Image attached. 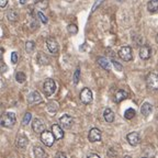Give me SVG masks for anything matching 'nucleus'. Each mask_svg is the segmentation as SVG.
Listing matches in <instances>:
<instances>
[{"mask_svg": "<svg viewBox=\"0 0 158 158\" xmlns=\"http://www.w3.org/2000/svg\"><path fill=\"white\" fill-rule=\"evenodd\" d=\"M17 122L16 114L13 112H6L1 117V125L4 127H12Z\"/></svg>", "mask_w": 158, "mask_h": 158, "instance_id": "obj_1", "label": "nucleus"}, {"mask_svg": "<svg viewBox=\"0 0 158 158\" xmlns=\"http://www.w3.org/2000/svg\"><path fill=\"white\" fill-rule=\"evenodd\" d=\"M56 90V83L53 79H46L44 83H43V91H44V95L46 97H51Z\"/></svg>", "mask_w": 158, "mask_h": 158, "instance_id": "obj_2", "label": "nucleus"}, {"mask_svg": "<svg viewBox=\"0 0 158 158\" xmlns=\"http://www.w3.org/2000/svg\"><path fill=\"white\" fill-rule=\"evenodd\" d=\"M146 85L150 90H158V75L155 73H150L146 77Z\"/></svg>", "mask_w": 158, "mask_h": 158, "instance_id": "obj_3", "label": "nucleus"}, {"mask_svg": "<svg viewBox=\"0 0 158 158\" xmlns=\"http://www.w3.org/2000/svg\"><path fill=\"white\" fill-rule=\"evenodd\" d=\"M41 141L45 146L51 147V146L54 144V142L56 141V138H55L53 132H48V131L45 130V131H43L41 133Z\"/></svg>", "mask_w": 158, "mask_h": 158, "instance_id": "obj_4", "label": "nucleus"}, {"mask_svg": "<svg viewBox=\"0 0 158 158\" xmlns=\"http://www.w3.org/2000/svg\"><path fill=\"white\" fill-rule=\"evenodd\" d=\"M119 56H120L124 62H130V60H132V59H133L132 47H131V46H123V47L119 51Z\"/></svg>", "mask_w": 158, "mask_h": 158, "instance_id": "obj_5", "label": "nucleus"}, {"mask_svg": "<svg viewBox=\"0 0 158 158\" xmlns=\"http://www.w3.org/2000/svg\"><path fill=\"white\" fill-rule=\"evenodd\" d=\"M80 101L85 104L91 103L92 101V91L89 88H83L80 92Z\"/></svg>", "mask_w": 158, "mask_h": 158, "instance_id": "obj_6", "label": "nucleus"}, {"mask_svg": "<svg viewBox=\"0 0 158 158\" xmlns=\"http://www.w3.org/2000/svg\"><path fill=\"white\" fill-rule=\"evenodd\" d=\"M59 123L62 125L64 129L66 130H69L73 127V125H74V119L70 117V115H68V114H64L60 119H59Z\"/></svg>", "mask_w": 158, "mask_h": 158, "instance_id": "obj_7", "label": "nucleus"}, {"mask_svg": "<svg viewBox=\"0 0 158 158\" xmlns=\"http://www.w3.org/2000/svg\"><path fill=\"white\" fill-rule=\"evenodd\" d=\"M46 46L51 53H53V54L58 53V43L54 38H48L46 40Z\"/></svg>", "mask_w": 158, "mask_h": 158, "instance_id": "obj_8", "label": "nucleus"}, {"mask_svg": "<svg viewBox=\"0 0 158 158\" xmlns=\"http://www.w3.org/2000/svg\"><path fill=\"white\" fill-rule=\"evenodd\" d=\"M88 138H89V142H91V143L101 141V131L98 130V129H96V127L91 129L90 131H89Z\"/></svg>", "mask_w": 158, "mask_h": 158, "instance_id": "obj_9", "label": "nucleus"}, {"mask_svg": "<svg viewBox=\"0 0 158 158\" xmlns=\"http://www.w3.org/2000/svg\"><path fill=\"white\" fill-rule=\"evenodd\" d=\"M32 129L35 133H42L43 131H45V124L41 119H35L32 122Z\"/></svg>", "mask_w": 158, "mask_h": 158, "instance_id": "obj_10", "label": "nucleus"}, {"mask_svg": "<svg viewBox=\"0 0 158 158\" xmlns=\"http://www.w3.org/2000/svg\"><path fill=\"white\" fill-rule=\"evenodd\" d=\"M126 139L129 142V144L131 146H136L139 144L141 142V138H139V134L137 132H132V133L127 134L126 136Z\"/></svg>", "mask_w": 158, "mask_h": 158, "instance_id": "obj_11", "label": "nucleus"}, {"mask_svg": "<svg viewBox=\"0 0 158 158\" xmlns=\"http://www.w3.org/2000/svg\"><path fill=\"white\" fill-rule=\"evenodd\" d=\"M150 55H152V48H150L149 45H143L139 48V57L142 59H148L150 57Z\"/></svg>", "mask_w": 158, "mask_h": 158, "instance_id": "obj_12", "label": "nucleus"}, {"mask_svg": "<svg viewBox=\"0 0 158 158\" xmlns=\"http://www.w3.org/2000/svg\"><path fill=\"white\" fill-rule=\"evenodd\" d=\"M41 101H42L41 95H40L38 91H33L32 93H30L29 97H28V102H29L30 104L40 103Z\"/></svg>", "mask_w": 158, "mask_h": 158, "instance_id": "obj_13", "label": "nucleus"}, {"mask_svg": "<svg viewBox=\"0 0 158 158\" xmlns=\"http://www.w3.org/2000/svg\"><path fill=\"white\" fill-rule=\"evenodd\" d=\"M52 132H53V134H54L56 141L62 139V138L64 137V132H63V129L59 126L58 124L52 125Z\"/></svg>", "mask_w": 158, "mask_h": 158, "instance_id": "obj_14", "label": "nucleus"}, {"mask_svg": "<svg viewBox=\"0 0 158 158\" xmlns=\"http://www.w3.org/2000/svg\"><path fill=\"white\" fill-rule=\"evenodd\" d=\"M127 97H129V93L125 91V90L120 89V90H117V93H115V96H114V101H115L117 103H120L121 101L125 100Z\"/></svg>", "mask_w": 158, "mask_h": 158, "instance_id": "obj_15", "label": "nucleus"}, {"mask_svg": "<svg viewBox=\"0 0 158 158\" xmlns=\"http://www.w3.org/2000/svg\"><path fill=\"white\" fill-rule=\"evenodd\" d=\"M153 111V105L148 102H144L142 104V108H141V113L144 115V117H148L150 113Z\"/></svg>", "mask_w": 158, "mask_h": 158, "instance_id": "obj_16", "label": "nucleus"}, {"mask_svg": "<svg viewBox=\"0 0 158 158\" xmlns=\"http://www.w3.org/2000/svg\"><path fill=\"white\" fill-rule=\"evenodd\" d=\"M29 144V139L25 137L24 135H20L19 137L17 138V147L20 148V149H24L25 147Z\"/></svg>", "mask_w": 158, "mask_h": 158, "instance_id": "obj_17", "label": "nucleus"}, {"mask_svg": "<svg viewBox=\"0 0 158 158\" xmlns=\"http://www.w3.org/2000/svg\"><path fill=\"white\" fill-rule=\"evenodd\" d=\"M33 153L35 158H46L47 157V154L45 153V150L43 149L40 146H35L33 148Z\"/></svg>", "mask_w": 158, "mask_h": 158, "instance_id": "obj_18", "label": "nucleus"}, {"mask_svg": "<svg viewBox=\"0 0 158 158\" xmlns=\"http://www.w3.org/2000/svg\"><path fill=\"white\" fill-rule=\"evenodd\" d=\"M97 62H98V64H99L100 66L102 67L103 69L110 71V69H111V64H110V62H109L105 57H99Z\"/></svg>", "mask_w": 158, "mask_h": 158, "instance_id": "obj_19", "label": "nucleus"}, {"mask_svg": "<svg viewBox=\"0 0 158 158\" xmlns=\"http://www.w3.org/2000/svg\"><path fill=\"white\" fill-rule=\"evenodd\" d=\"M103 117H104V120L107 121L108 123H112L113 121H114V113L111 109H105L103 112Z\"/></svg>", "mask_w": 158, "mask_h": 158, "instance_id": "obj_20", "label": "nucleus"}, {"mask_svg": "<svg viewBox=\"0 0 158 158\" xmlns=\"http://www.w3.org/2000/svg\"><path fill=\"white\" fill-rule=\"evenodd\" d=\"M147 9H148V11L152 13H155L157 12L158 10V0H150L148 4H147Z\"/></svg>", "mask_w": 158, "mask_h": 158, "instance_id": "obj_21", "label": "nucleus"}, {"mask_svg": "<svg viewBox=\"0 0 158 158\" xmlns=\"http://www.w3.org/2000/svg\"><path fill=\"white\" fill-rule=\"evenodd\" d=\"M38 62L40 63L41 65H48L50 59H48V57H47L45 54L40 53V54H38Z\"/></svg>", "mask_w": 158, "mask_h": 158, "instance_id": "obj_22", "label": "nucleus"}, {"mask_svg": "<svg viewBox=\"0 0 158 158\" xmlns=\"http://www.w3.org/2000/svg\"><path fill=\"white\" fill-rule=\"evenodd\" d=\"M57 110H58V104L56 103V102H50V103L47 104V111L50 113H52V114L57 112Z\"/></svg>", "mask_w": 158, "mask_h": 158, "instance_id": "obj_23", "label": "nucleus"}, {"mask_svg": "<svg viewBox=\"0 0 158 158\" xmlns=\"http://www.w3.org/2000/svg\"><path fill=\"white\" fill-rule=\"evenodd\" d=\"M135 114H136L135 110L132 108H130L124 112V117L125 119H127V120H131V119H133V117H135Z\"/></svg>", "mask_w": 158, "mask_h": 158, "instance_id": "obj_24", "label": "nucleus"}, {"mask_svg": "<svg viewBox=\"0 0 158 158\" xmlns=\"http://www.w3.org/2000/svg\"><path fill=\"white\" fill-rule=\"evenodd\" d=\"M34 48H35V44H34V42H26L25 43V51L29 53V54H31V53H33Z\"/></svg>", "mask_w": 158, "mask_h": 158, "instance_id": "obj_25", "label": "nucleus"}, {"mask_svg": "<svg viewBox=\"0 0 158 158\" xmlns=\"http://www.w3.org/2000/svg\"><path fill=\"white\" fill-rule=\"evenodd\" d=\"M25 79H26V76L22 71H18L17 74H16V80L19 83H23L25 81Z\"/></svg>", "mask_w": 158, "mask_h": 158, "instance_id": "obj_26", "label": "nucleus"}, {"mask_svg": "<svg viewBox=\"0 0 158 158\" xmlns=\"http://www.w3.org/2000/svg\"><path fill=\"white\" fill-rule=\"evenodd\" d=\"M67 30H68V33L71 34V35H75L78 32V29H77V25L76 24H69L67 26Z\"/></svg>", "mask_w": 158, "mask_h": 158, "instance_id": "obj_27", "label": "nucleus"}, {"mask_svg": "<svg viewBox=\"0 0 158 158\" xmlns=\"http://www.w3.org/2000/svg\"><path fill=\"white\" fill-rule=\"evenodd\" d=\"M7 17H8L11 21H16L18 19V14L14 12L13 10H10V11L8 12V14H7Z\"/></svg>", "mask_w": 158, "mask_h": 158, "instance_id": "obj_28", "label": "nucleus"}, {"mask_svg": "<svg viewBox=\"0 0 158 158\" xmlns=\"http://www.w3.org/2000/svg\"><path fill=\"white\" fill-rule=\"evenodd\" d=\"M31 117H32V114L30 112H26L24 114V117H23V121H22V123H23V125H26L28 123H29L30 121H31Z\"/></svg>", "mask_w": 158, "mask_h": 158, "instance_id": "obj_29", "label": "nucleus"}, {"mask_svg": "<svg viewBox=\"0 0 158 158\" xmlns=\"http://www.w3.org/2000/svg\"><path fill=\"white\" fill-rule=\"evenodd\" d=\"M79 78H80V69L77 68L75 71V74H74V83L77 85L79 83Z\"/></svg>", "mask_w": 158, "mask_h": 158, "instance_id": "obj_30", "label": "nucleus"}, {"mask_svg": "<svg viewBox=\"0 0 158 158\" xmlns=\"http://www.w3.org/2000/svg\"><path fill=\"white\" fill-rule=\"evenodd\" d=\"M36 6L40 7L41 9L47 8V0H38V2H36Z\"/></svg>", "mask_w": 158, "mask_h": 158, "instance_id": "obj_31", "label": "nucleus"}, {"mask_svg": "<svg viewBox=\"0 0 158 158\" xmlns=\"http://www.w3.org/2000/svg\"><path fill=\"white\" fill-rule=\"evenodd\" d=\"M112 64H113V66H114V68H115L117 70H119V71L123 70V67H122V65H121L119 62H117V60H112Z\"/></svg>", "mask_w": 158, "mask_h": 158, "instance_id": "obj_32", "label": "nucleus"}, {"mask_svg": "<svg viewBox=\"0 0 158 158\" xmlns=\"http://www.w3.org/2000/svg\"><path fill=\"white\" fill-rule=\"evenodd\" d=\"M18 58H19V54H18L17 52H13L12 54H11V63L12 64H17Z\"/></svg>", "mask_w": 158, "mask_h": 158, "instance_id": "obj_33", "label": "nucleus"}, {"mask_svg": "<svg viewBox=\"0 0 158 158\" xmlns=\"http://www.w3.org/2000/svg\"><path fill=\"white\" fill-rule=\"evenodd\" d=\"M38 18L41 19V21L43 22V23H47V18H46L45 16H44V14L41 12V11H40V12H38Z\"/></svg>", "mask_w": 158, "mask_h": 158, "instance_id": "obj_34", "label": "nucleus"}, {"mask_svg": "<svg viewBox=\"0 0 158 158\" xmlns=\"http://www.w3.org/2000/svg\"><path fill=\"white\" fill-rule=\"evenodd\" d=\"M8 4V0H0V7L1 8H4Z\"/></svg>", "mask_w": 158, "mask_h": 158, "instance_id": "obj_35", "label": "nucleus"}, {"mask_svg": "<svg viewBox=\"0 0 158 158\" xmlns=\"http://www.w3.org/2000/svg\"><path fill=\"white\" fill-rule=\"evenodd\" d=\"M57 158H67V155L65 153H63V152H59L57 154Z\"/></svg>", "mask_w": 158, "mask_h": 158, "instance_id": "obj_36", "label": "nucleus"}, {"mask_svg": "<svg viewBox=\"0 0 158 158\" xmlns=\"http://www.w3.org/2000/svg\"><path fill=\"white\" fill-rule=\"evenodd\" d=\"M87 158H100V156L97 154H91V155H89Z\"/></svg>", "mask_w": 158, "mask_h": 158, "instance_id": "obj_37", "label": "nucleus"}, {"mask_svg": "<svg viewBox=\"0 0 158 158\" xmlns=\"http://www.w3.org/2000/svg\"><path fill=\"white\" fill-rule=\"evenodd\" d=\"M20 2H21L22 4H25V0H20Z\"/></svg>", "mask_w": 158, "mask_h": 158, "instance_id": "obj_38", "label": "nucleus"}, {"mask_svg": "<svg viewBox=\"0 0 158 158\" xmlns=\"http://www.w3.org/2000/svg\"><path fill=\"white\" fill-rule=\"evenodd\" d=\"M119 2H123V1H125V0H117Z\"/></svg>", "mask_w": 158, "mask_h": 158, "instance_id": "obj_39", "label": "nucleus"}, {"mask_svg": "<svg viewBox=\"0 0 158 158\" xmlns=\"http://www.w3.org/2000/svg\"><path fill=\"white\" fill-rule=\"evenodd\" d=\"M156 42L158 43V34H157V36H156Z\"/></svg>", "mask_w": 158, "mask_h": 158, "instance_id": "obj_40", "label": "nucleus"}, {"mask_svg": "<svg viewBox=\"0 0 158 158\" xmlns=\"http://www.w3.org/2000/svg\"><path fill=\"white\" fill-rule=\"evenodd\" d=\"M123 158H131V157H130V156H124Z\"/></svg>", "mask_w": 158, "mask_h": 158, "instance_id": "obj_41", "label": "nucleus"}, {"mask_svg": "<svg viewBox=\"0 0 158 158\" xmlns=\"http://www.w3.org/2000/svg\"><path fill=\"white\" fill-rule=\"evenodd\" d=\"M66 1H68V2H71V1H73V0H66Z\"/></svg>", "mask_w": 158, "mask_h": 158, "instance_id": "obj_42", "label": "nucleus"}, {"mask_svg": "<svg viewBox=\"0 0 158 158\" xmlns=\"http://www.w3.org/2000/svg\"><path fill=\"white\" fill-rule=\"evenodd\" d=\"M142 158H146V157H142Z\"/></svg>", "mask_w": 158, "mask_h": 158, "instance_id": "obj_43", "label": "nucleus"}]
</instances>
